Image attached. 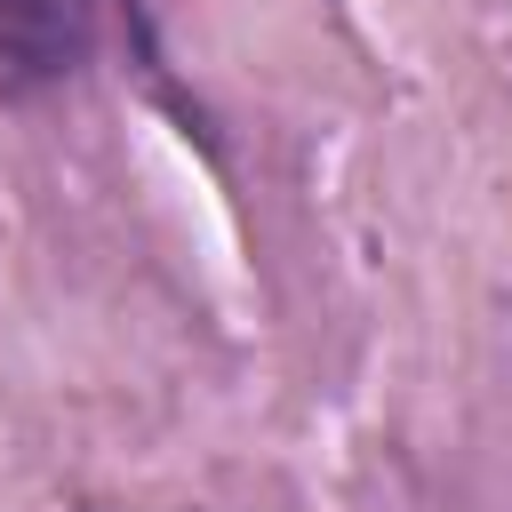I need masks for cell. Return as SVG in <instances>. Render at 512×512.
Segmentation results:
<instances>
[{"label": "cell", "instance_id": "1", "mask_svg": "<svg viewBox=\"0 0 512 512\" xmlns=\"http://www.w3.org/2000/svg\"><path fill=\"white\" fill-rule=\"evenodd\" d=\"M96 0H0V96L48 88L88 56Z\"/></svg>", "mask_w": 512, "mask_h": 512}]
</instances>
